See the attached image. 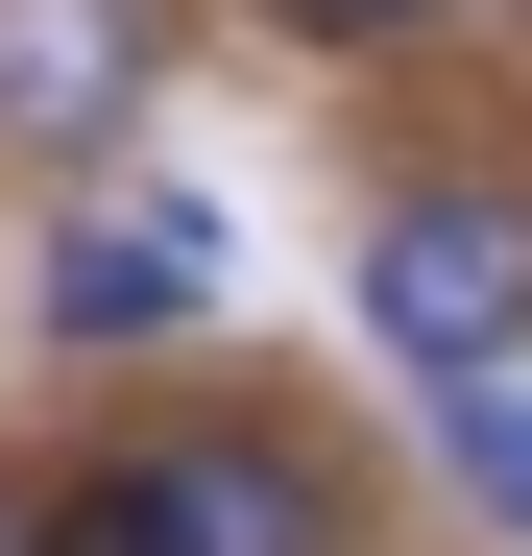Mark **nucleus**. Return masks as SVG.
I'll list each match as a JSON object with an SVG mask.
<instances>
[{"instance_id":"0eeeda50","label":"nucleus","mask_w":532,"mask_h":556,"mask_svg":"<svg viewBox=\"0 0 532 556\" xmlns=\"http://www.w3.org/2000/svg\"><path fill=\"white\" fill-rule=\"evenodd\" d=\"M0 556H49V508H0Z\"/></svg>"},{"instance_id":"423d86ee","label":"nucleus","mask_w":532,"mask_h":556,"mask_svg":"<svg viewBox=\"0 0 532 556\" xmlns=\"http://www.w3.org/2000/svg\"><path fill=\"white\" fill-rule=\"evenodd\" d=\"M291 25H339V49H388V25H411V0H291Z\"/></svg>"},{"instance_id":"f257e3e1","label":"nucleus","mask_w":532,"mask_h":556,"mask_svg":"<svg viewBox=\"0 0 532 556\" xmlns=\"http://www.w3.org/2000/svg\"><path fill=\"white\" fill-rule=\"evenodd\" d=\"M364 339L411 363L435 412L508 388V339H532V194H388V242H364Z\"/></svg>"},{"instance_id":"20e7f679","label":"nucleus","mask_w":532,"mask_h":556,"mask_svg":"<svg viewBox=\"0 0 532 556\" xmlns=\"http://www.w3.org/2000/svg\"><path fill=\"white\" fill-rule=\"evenodd\" d=\"M145 73H169V0H0V122L25 146H98Z\"/></svg>"},{"instance_id":"7ed1b4c3","label":"nucleus","mask_w":532,"mask_h":556,"mask_svg":"<svg viewBox=\"0 0 532 556\" xmlns=\"http://www.w3.org/2000/svg\"><path fill=\"white\" fill-rule=\"evenodd\" d=\"M242 291V242H218V194H98L49 242V339H169V315H218Z\"/></svg>"},{"instance_id":"39448f33","label":"nucleus","mask_w":532,"mask_h":556,"mask_svg":"<svg viewBox=\"0 0 532 556\" xmlns=\"http://www.w3.org/2000/svg\"><path fill=\"white\" fill-rule=\"evenodd\" d=\"M435 484H460L484 532H532V388H460V412H435Z\"/></svg>"},{"instance_id":"f03ea898","label":"nucleus","mask_w":532,"mask_h":556,"mask_svg":"<svg viewBox=\"0 0 532 556\" xmlns=\"http://www.w3.org/2000/svg\"><path fill=\"white\" fill-rule=\"evenodd\" d=\"M49 556H315V484L266 435H145L98 508H49Z\"/></svg>"}]
</instances>
